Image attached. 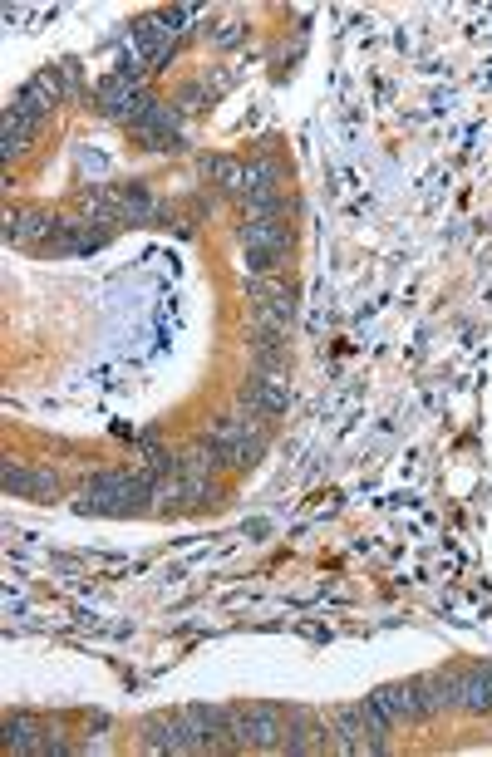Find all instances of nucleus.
Wrapping results in <instances>:
<instances>
[{"mask_svg":"<svg viewBox=\"0 0 492 757\" xmlns=\"http://www.w3.org/2000/svg\"><path fill=\"white\" fill-rule=\"evenodd\" d=\"M173 40H178V30L163 20V15H148V20H138V30H133V45H138V64H148V69H158L163 59L173 55Z\"/></svg>","mask_w":492,"mask_h":757,"instance_id":"obj_5","label":"nucleus"},{"mask_svg":"<svg viewBox=\"0 0 492 757\" xmlns=\"http://www.w3.org/2000/svg\"><path fill=\"white\" fill-rule=\"evenodd\" d=\"M40 133V123L35 118H20V114H10L5 109V158H15L20 148H30V138Z\"/></svg>","mask_w":492,"mask_h":757,"instance_id":"obj_14","label":"nucleus"},{"mask_svg":"<svg viewBox=\"0 0 492 757\" xmlns=\"http://www.w3.org/2000/svg\"><path fill=\"white\" fill-rule=\"evenodd\" d=\"M192 733H197V748H232V713L227 708H207V703H192L183 708Z\"/></svg>","mask_w":492,"mask_h":757,"instance_id":"obj_6","label":"nucleus"},{"mask_svg":"<svg viewBox=\"0 0 492 757\" xmlns=\"http://www.w3.org/2000/svg\"><path fill=\"white\" fill-rule=\"evenodd\" d=\"M335 733H340L335 743H340L345 753H384V738H379V733H374V728L365 723L360 703H355V708H340V713H335Z\"/></svg>","mask_w":492,"mask_h":757,"instance_id":"obj_7","label":"nucleus"},{"mask_svg":"<svg viewBox=\"0 0 492 757\" xmlns=\"http://www.w3.org/2000/svg\"><path fill=\"white\" fill-rule=\"evenodd\" d=\"M60 74H40L35 84H25L20 94H15V104H10V114H20V118H40L50 114V104H60Z\"/></svg>","mask_w":492,"mask_h":757,"instance_id":"obj_8","label":"nucleus"},{"mask_svg":"<svg viewBox=\"0 0 492 757\" xmlns=\"http://www.w3.org/2000/svg\"><path fill=\"white\" fill-rule=\"evenodd\" d=\"M84 512H104V517H138L148 512V497H153V477H123V472H104L89 482L84 492Z\"/></svg>","mask_w":492,"mask_h":757,"instance_id":"obj_1","label":"nucleus"},{"mask_svg":"<svg viewBox=\"0 0 492 757\" xmlns=\"http://www.w3.org/2000/svg\"><path fill=\"white\" fill-rule=\"evenodd\" d=\"M242 241H246L251 266H256V271H271V266L281 261V251H286V227H281L276 217H251Z\"/></svg>","mask_w":492,"mask_h":757,"instance_id":"obj_3","label":"nucleus"},{"mask_svg":"<svg viewBox=\"0 0 492 757\" xmlns=\"http://www.w3.org/2000/svg\"><path fill=\"white\" fill-rule=\"evenodd\" d=\"M374 703H379V713H384L389 723H409V718H419V713H424V689H419V684L379 689V694H374Z\"/></svg>","mask_w":492,"mask_h":757,"instance_id":"obj_9","label":"nucleus"},{"mask_svg":"<svg viewBox=\"0 0 492 757\" xmlns=\"http://www.w3.org/2000/svg\"><path fill=\"white\" fill-rule=\"evenodd\" d=\"M148 748L153 753H202L197 748V733L187 723V713H163L148 723Z\"/></svg>","mask_w":492,"mask_h":757,"instance_id":"obj_4","label":"nucleus"},{"mask_svg":"<svg viewBox=\"0 0 492 757\" xmlns=\"http://www.w3.org/2000/svg\"><path fill=\"white\" fill-rule=\"evenodd\" d=\"M246 399L261 408V413H281V408H286V389H281L271 374H256V379L246 384Z\"/></svg>","mask_w":492,"mask_h":757,"instance_id":"obj_13","label":"nucleus"},{"mask_svg":"<svg viewBox=\"0 0 492 757\" xmlns=\"http://www.w3.org/2000/svg\"><path fill=\"white\" fill-rule=\"evenodd\" d=\"M138 133H143V138H148L153 148H173V143H178V114L158 104L153 114H148V118H143V123H138Z\"/></svg>","mask_w":492,"mask_h":757,"instance_id":"obj_12","label":"nucleus"},{"mask_svg":"<svg viewBox=\"0 0 492 757\" xmlns=\"http://www.w3.org/2000/svg\"><path fill=\"white\" fill-rule=\"evenodd\" d=\"M5 743H10L15 753H60V743H55V738H40V728H35L30 718H10V723H5Z\"/></svg>","mask_w":492,"mask_h":757,"instance_id":"obj_10","label":"nucleus"},{"mask_svg":"<svg viewBox=\"0 0 492 757\" xmlns=\"http://www.w3.org/2000/svg\"><path fill=\"white\" fill-rule=\"evenodd\" d=\"M5 492H20V497H50V492H55V477H50V472H30V467L5 463Z\"/></svg>","mask_w":492,"mask_h":757,"instance_id":"obj_11","label":"nucleus"},{"mask_svg":"<svg viewBox=\"0 0 492 757\" xmlns=\"http://www.w3.org/2000/svg\"><path fill=\"white\" fill-rule=\"evenodd\" d=\"M281 713L271 703H251V708H232V748L246 753H276L281 748Z\"/></svg>","mask_w":492,"mask_h":757,"instance_id":"obj_2","label":"nucleus"}]
</instances>
